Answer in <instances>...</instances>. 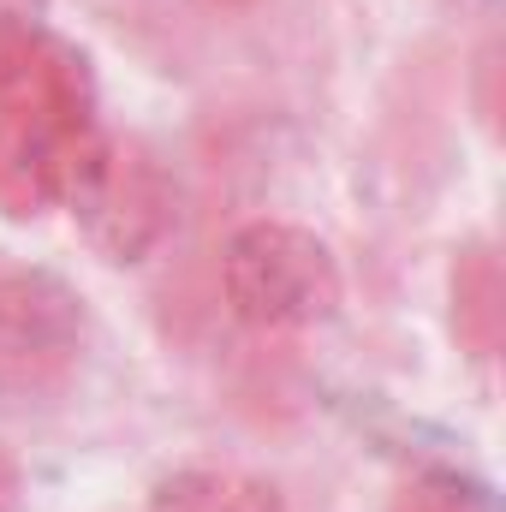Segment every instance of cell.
<instances>
[{
    "mask_svg": "<svg viewBox=\"0 0 506 512\" xmlns=\"http://www.w3.org/2000/svg\"><path fill=\"white\" fill-rule=\"evenodd\" d=\"M84 352V298L48 268H0V399L60 393Z\"/></svg>",
    "mask_w": 506,
    "mask_h": 512,
    "instance_id": "cell-4",
    "label": "cell"
},
{
    "mask_svg": "<svg viewBox=\"0 0 506 512\" xmlns=\"http://www.w3.org/2000/svg\"><path fill=\"white\" fill-rule=\"evenodd\" d=\"M90 251L108 262H143L173 233V185L161 161L131 137H90L60 185Z\"/></svg>",
    "mask_w": 506,
    "mask_h": 512,
    "instance_id": "cell-2",
    "label": "cell"
},
{
    "mask_svg": "<svg viewBox=\"0 0 506 512\" xmlns=\"http://www.w3.org/2000/svg\"><path fill=\"white\" fill-rule=\"evenodd\" d=\"M0 126L78 155L96 137V78L90 60L54 36L36 12L0 18Z\"/></svg>",
    "mask_w": 506,
    "mask_h": 512,
    "instance_id": "cell-3",
    "label": "cell"
},
{
    "mask_svg": "<svg viewBox=\"0 0 506 512\" xmlns=\"http://www.w3.org/2000/svg\"><path fill=\"white\" fill-rule=\"evenodd\" d=\"M155 512H274V501L256 483L221 477V471H191V477H173L161 489Z\"/></svg>",
    "mask_w": 506,
    "mask_h": 512,
    "instance_id": "cell-7",
    "label": "cell"
},
{
    "mask_svg": "<svg viewBox=\"0 0 506 512\" xmlns=\"http://www.w3.org/2000/svg\"><path fill=\"white\" fill-rule=\"evenodd\" d=\"M453 334L471 358H495L501 346V262L489 245H471L453 262Z\"/></svg>",
    "mask_w": 506,
    "mask_h": 512,
    "instance_id": "cell-5",
    "label": "cell"
},
{
    "mask_svg": "<svg viewBox=\"0 0 506 512\" xmlns=\"http://www.w3.org/2000/svg\"><path fill=\"white\" fill-rule=\"evenodd\" d=\"M66 167H72V155L0 126V209L6 215H42L48 203H60Z\"/></svg>",
    "mask_w": 506,
    "mask_h": 512,
    "instance_id": "cell-6",
    "label": "cell"
},
{
    "mask_svg": "<svg viewBox=\"0 0 506 512\" xmlns=\"http://www.w3.org/2000/svg\"><path fill=\"white\" fill-rule=\"evenodd\" d=\"M24 495H30L24 489V465L0 447V512H24Z\"/></svg>",
    "mask_w": 506,
    "mask_h": 512,
    "instance_id": "cell-9",
    "label": "cell"
},
{
    "mask_svg": "<svg viewBox=\"0 0 506 512\" xmlns=\"http://www.w3.org/2000/svg\"><path fill=\"white\" fill-rule=\"evenodd\" d=\"M393 512H483V501L471 489H459L453 477H417L399 489Z\"/></svg>",
    "mask_w": 506,
    "mask_h": 512,
    "instance_id": "cell-8",
    "label": "cell"
},
{
    "mask_svg": "<svg viewBox=\"0 0 506 512\" xmlns=\"http://www.w3.org/2000/svg\"><path fill=\"white\" fill-rule=\"evenodd\" d=\"M221 286L239 322L286 334L316 328L340 310V262L298 221H251L221 251Z\"/></svg>",
    "mask_w": 506,
    "mask_h": 512,
    "instance_id": "cell-1",
    "label": "cell"
}]
</instances>
